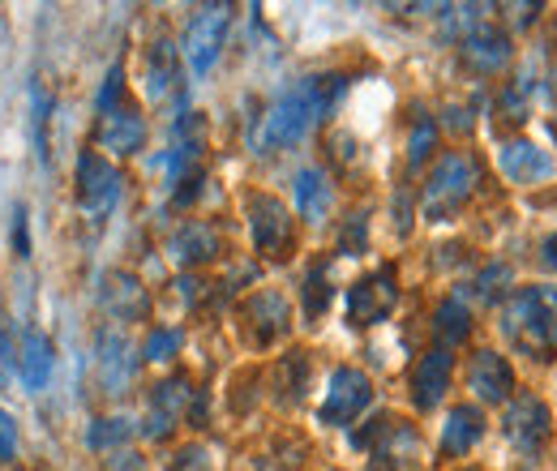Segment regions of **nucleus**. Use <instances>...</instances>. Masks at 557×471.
I'll return each instance as SVG.
<instances>
[{
	"label": "nucleus",
	"instance_id": "nucleus-33",
	"mask_svg": "<svg viewBox=\"0 0 557 471\" xmlns=\"http://www.w3.org/2000/svg\"><path fill=\"white\" fill-rule=\"evenodd\" d=\"M121 90H125V69L121 65H112L108 69V77H103V90H99V112L108 116V112H116V99H121Z\"/></svg>",
	"mask_w": 557,
	"mask_h": 471
},
{
	"label": "nucleus",
	"instance_id": "nucleus-16",
	"mask_svg": "<svg viewBox=\"0 0 557 471\" xmlns=\"http://www.w3.org/2000/svg\"><path fill=\"white\" fill-rule=\"evenodd\" d=\"M497 168H502L506 181H515V185H532V181H541V176L554 172V159H549L541 146L515 137V141H502V150H497Z\"/></svg>",
	"mask_w": 557,
	"mask_h": 471
},
{
	"label": "nucleus",
	"instance_id": "nucleus-23",
	"mask_svg": "<svg viewBox=\"0 0 557 471\" xmlns=\"http://www.w3.org/2000/svg\"><path fill=\"white\" fill-rule=\"evenodd\" d=\"M296 210H300V219H309V223L326 219V210H331V181H326L322 168L296 172Z\"/></svg>",
	"mask_w": 557,
	"mask_h": 471
},
{
	"label": "nucleus",
	"instance_id": "nucleus-43",
	"mask_svg": "<svg viewBox=\"0 0 557 471\" xmlns=\"http://www.w3.org/2000/svg\"><path fill=\"white\" fill-rule=\"evenodd\" d=\"M549 90H554V99H557V73H554V82H549Z\"/></svg>",
	"mask_w": 557,
	"mask_h": 471
},
{
	"label": "nucleus",
	"instance_id": "nucleus-5",
	"mask_svg": "<svg viewBox=\"0 0 557 471\" xmlns=\"http://www.w3.org/2000/svg\"><path fill=\"white\" fill-rule=\"evenodd\" d=\"M399 305V278L395 267L369 270L364 278H356L348 287V322L351 326H377L395 313Z\"/></svg>",
	"mask_w": 557,
	"mask_h": 471
},
{
	"label": "nucleus",
	"instance_id": "nucleus-37",
	"mask_svg": "<svg viewBox=\"0 0 557 471\" xmlns=\"http://www.w3.org/2000/svg\"><path fill=\"white\" fill-rule=\"evenodd\" d=\"M172 471H210V455L202 450V446H189V450L176 455Z\"/></svg>",
	"mask_w": 557,
	"mask_h": 471
},
{
	"label": "nucleus",
	"instance_id": "nucleus-20",
	"mask_svg": "<svg viewBox=\"0 0 557 471\" xmlns=\"http://www.w3.org/2000/svg\"><path fill=\"white\" fill-rule=\"evenodd\" d=\"M485 437V416L481 407L463 404V407H450L446 424H442V455L459 459V455H472V446Z\"/></svg>",
	"mask_w": 557,
	"mask_h": 471
},
{
	"label": "nucleus",
	"instance_id": "nucleus-31",
	"mask_svg": "<svg viewBox=\"0 0 557 471\" xmlns=\"http://www.w3.org/2000/svg\"><path fill=\"white\" fill-rule=\"evenodd\" d=\"M433 146H437V125H433L429 116H420L417 125H412V141H408V163L420 168V163L433 154Z\"/></svg>",
	"mask_w": 557,
	"mask_h": 471
},
{
	"label": "nucleus",
	"instance_id": "nucleus-3",
	"mask_svg": "<svg viewBox=\"0 0 557 471\" xmlns=\"http://www.w3.org/2000/svg\"><path fill=\"white\" fill-rule=\"evenodd\" d=\"M351 442L373 455L369 471H417L420 463V433L408 420H395V416L369 420V429H360Z\"/></svg>",
	"mask_w": 557,
	"mask_h": 471
},
{
	"label": "nucleus",
	"instance_id": "nucleus-21",
	"mask_svg": "<svg viewBox=\"0 0 557 471\" xmlns=\"http://www.w3.org/2000/svg\"><path fill=\"white\" fill-rule=\"evenodd\" d=\"M141 141H146V125L129 108H116L99 121V150H108V154H138Z\"/></svg>",
	"mask_w": 557,
	"mask_h": 471
},
{
	"label": "nucleus",
	"instance_id": "nucleus-4",
	"mask_svg": "<svg viewBox=\"0 0 557 471\" xmlns=\"http://www.w3.org/2000/svg\"><path fill=\"white\" fill-rule=\"evenodd\" d=\"M476 181H481L476 159H468V154H446V159H437V168H433V176H429V185H424V219H433V223L450 219L459 206L472 198Z\"/></svg>",
	"mask_w": 557,
	"mask_h": 471
},
{
	"label": "nucleus",
	"instance_id": "nucleus-17",
	"mask_svg": "<svg viewBox=\"0 0 557 471\" xmlns=\"http://www.w3.org/2000/svg\"><path fill=\"white\" fill-rule=\"evenodd\" d=\"M245 322H249V335L258 347L275 343L278 335H287L292 326V305L278 296V292H258L249 305H245Z\"/></svg>",
	"mask_w": 557,
	"mask_h": 471
},
{
	"label": "nucleus",
	"instance_id": "nucleus-2",
	"mask_svg": "<svg viewBox=\"0 0 557 471\" xmlns=\"http://www.w3.org/2000/svg\"><path fill=\"white\" fill-rule=\"evenodd\" d=\"M502 335L515 351L532 356V360H554L557 356V287L536 283V287H519L506 300L502 313Z\"/></svg>",
	"mask_w": 557,
	"mask_h": 471
},
{
	"label": "nucleus",
	"instance_id": "nucleus-41",
	"mask_svg": "<svg viewBox=\"0 0 557 471\" xmlns=\"http://www.w3.org/2000/svg\"><path fill=\"white\" fill-rule=\"evenodd\" d=\"M515 13H519V17H515V22H519V26H528V22H532V17H536V13H541V4H519V9H515Z\"/></svg>",
	"mask_w": 557,
	"mask_h": 471
},
{
	"label": "nucleus",
	"instance_id": "nucleus-7",
	"mask_svg": "<svg viewBox=\"0 0 557 471\" xmlns=\"http://www.w3.org/2000/svg\"><path fill=\"white\" fill-rule=\"evenodd\" d=\"M369 404H373L369 373H360V369H335L331 373V386H326V399L318 407V420L331 424V429H348Z\"/></svg>",
	"mask_w": 557,
	"mask_h": 471
},
{
	"label": "nucleus",
	"instance_id": "nucleus-28",
	"mask_svg": "<svg viewBox=\"0 0 557 471\" xmlns=\"http://www.w3.org/2000/svg\"><path fill=\"white\" fill-rule=\"evenodd\" d=\"M528 95H532L528 77L510 82V86L497 95V121H502V125H523V121H528Z\"/></svg>",
	"mask_w": 557,
	"mask_h": 471
},
{
	"label": "nucleus",
	"instance_id": "nucleus-10",
	"mask_svg": "<svg viewBox=\"0 0 557 471\" xmlns=\"http://www.w3.org/2000/svg\"><path fill=\"white\" fill-rule=\"evenodd\" d=\"M549 407L541 404L536 395H519L515 404L506 407V420H502V433H506V442L510 446H519L523 455H532V450H541L545 442H549Z\"/></svg>",
	"mask_w": 557,
	"mask_h": 471
},
{
	"label": "nucleus",
	"instance_id": "nucleus-35",
	"mask_svg": "<svg viewBox=\"0 0 557 471\" xmlns=\"http://www.w3.org/2000/svg\"><path fill=\"white\" fill-rule=\"evenodd\" d=\"M35 146H39V159L48 163V99H44V90H35Z\"/></svg>",
	"mask_w": 557,
	"mask_h": 471
},
{
	"label": "nucleus",
	"instance_id": "nucleus-38",
	"mask_svg": "<svg viewBox=\"0 0 557 471\" xmlns=\"http://www.w3.org/2000/svg\"><path fill=\"white\" fill-rule=\"evenodd\" d=\"M13 382V343H9V331H4V318H0V386Z\"/></svg>",
	"mask_w": 557,
	"mask_h": 471
},
{
	"label": "nucleus",
	"instance_id": "nucleus-11",
	"mask_svg": "<svg viewBox=\"0 0 557 471\" xmlns=\"http://www.w3.org/2000/svg\"><path fill=\"white\" fill-rule=\"evenodd\" d=\"M189 404H194L189 377H168V382H159V386L150 391V411H146L141 433L154 437V442H163V437L176 429V420L189 411Z\"/></svg>",
	"mask_w": 557,
	"mask_h": 471
},
{
	"label": "nucleus",
	"instance_id": "nucleus-13",
	"mask_svg": "<svg viewBox=\"0 0 557 471\" xmlns=\"http://www.w3.org/2000/svg\"><path fill=\"white\" fill-rule=\"evenodd\" d=\"M450 373H455V356H450V347H433V351H424L417 364V373H412V404L420 411H433V407L446 399V391H450Z\"/></svg>",
	"mask_w": 557,
	"mask_h": 471
},
{
	"label": "nucleus",
	"instance_id": "nucleus-14",
	"mask_svg": "<svg viewBox=\"0 0 557 471\" xmlns=\"http://www.w3.org/2000/svg\"><path fill=\"white\" fill-rule=\"evenodd\" d=\"M463 61L476 73H502V69L510 65V35L485 17L476 30L463 35Z\"/></svg>",
	"mask_w": 557,
	"mask_h": 471
},
{
	"label": "nucleus",
	"instance_id": "nucleus-25",
	"mask_svg": "<svg viewBox=\"0 0 557 471\" xmlns=\"http://www.w3.org/2000/svg\"><path fill=\"white\" fill-rule=\"evenodd\" d=\"M176 82V48L172 44H154L150 57H146V95L150 99H163Z\"/></svg>",
	"mask_w": 557,
	"mask_h": 471
},
{
	"label": "nucleus",
	"instance_id": "nucleus-27",
	"mask_svg": "<svg viewBox=\"0 0 557 471\" xmlns=\"http://www.w3.org/2000/svg\"><path fill=\"white\" fill-rule=\"evenodd\" d=\"M305 382H309V356L305 351H292V356H283V364H278V399L283 404H296L300 395H305Z\"/></svg>",
	"mask_w": 557,
	"mask_h": 471
},
{
	"label": "nucleus",
	"instance_id": "nucleus-15",
	"mask_svg": "<svg viewBox=\"0 0 557 471\" xmlns=\"http://www.w3.org/2000/svg\"><path fill=\"white\" fill-rule=\"evenodd\" d=\"M134 373H138V360H134L129 338L116 335V331H103L99 335V382L108 386V395H125Z\"/></svg>",
	"mask_w": 557,
	"mask_h": 471
},
{
	"label": "nucleus",
	"instance_id": "nucleus-12",
	"mask_svg": "<svg viewBox=\"0 0 557 471\" xmlns=\"http://www.w3.org/2000/svg\"><path fill=\"white\" fill-rule=\"evenodd\" d=\"M99 305L116 318V322H141L150 313V292L141 287L129 270H108L99 278Z\"/></svg>",
	"mask_w": 557,
	"mask_h": 471
},
{
	"label": "nucleus",
	"instance_id": "nucleus-18",
	"mask_svg": "<svg viewBox=\"0 0 557 471\" xmlns=\"http://www.w3.org/2000/svg\"><path fill=\"white\" fill-rule=\"evenodd\" d=\"M168 253H172L176 267H207V262H214V258L223 253V240H219V232H214L210 223L194 219V223H185V227L168 240Z\"/></svg>",
	"mask_w": 557,
	"mask_h": 471
},
{
	"label": "nucleus",
	"instance_id": "nucleus-42",
	"mask_svg": "<svg viewBox=\"0 0 557 471\" xmlns=\"http://www.w3.org/2000/svg\"><path fill=\"white\" fill-rule=\"evenodd\" d=\"M545 262H549V267L557 270V232L549 236V240H545Z\"/></svg>",
	"mask_w": 557,
	"mask_h": 471
},
{
	"label": "nucleus",
	"instance_id": "nucleus-9",
	"mask_svg": "<svg viewBox=\"0 0 557 471\" xmlns=\"http://www.w3.org/2000/svg\"><path fill=\"white\" fill-rule=\"evenodd\" d=\"M227 26H232V9L227 4H207V9H198L189 17V26H185V57H189L194 73H210V65L219 61Z\"/></svg>",
	"mask_w": 557,
	"mask_h": 471
},
{
	"label": "nucleus",
	"instance_id": "nucleus-8",
	"mask_svg": "<svg viewBox=\"0 0 557 471\" xmlns=\"http://www.w3.org/2000/svg\"><path fill=\"white\" fill-rule=\"evenodd\" d=\"M249 236H253V249L267 253V258H283L292 249V236H296V223H292V210L271 198V194H253L249 198Z\"/></svg>",
	"mask_w": 557,
	"mask_h": 471
},
{
	"label": "nucleus",
	"instance_id": "nucleus-34",
	"mask_svg": "<svg viewBox=\"0 0 557 471\" xmlns=\"http://www.w3.org/2000/svg\"><path fill=\"white\" fill-rule=\"evenodd\" d=\"M339 253H348V258L364 253V214H351L348 219V227L339 236Z\"/></svg>",
	"mask_w": 557,
	"mask_h": 471
},
{
	"label": "nucleus",
	"instance_id": "nucleus-39",
	"mask_svg": "<svg viewBox=\"0 0 557 471\" xmlns=\"http://www.w3.org/2000/svg\"><path fill=\"white\" fill-rule=\"evenodd\" d=\"M13 249H17V258L30 253V240H26V210H22V206H17V214H13Z\"/></svg>",
	"mask_w": 557,
	"mask_h": 471
},
{
	"label": "nucleus",
	"instance_id": "nucleus-26",
	"mask_svg": "<svg viewBox=\"0 0 557 471\" xmlns=\"http://www.w3.org/2000/svg\"><path fill=\"white\" fill-rule=\"evenodd\" d=\"M129 433H134V424H129L125 416H103V420H95V424L86 429V446H90V450H112V455H116V446H125Z\"/></svg>",
	"mask_w": 557,
	"mask_h": 471
},
{
	"label": "nucleus",
	"instance_id": "nucleus-6",
	"mask_svg": "<svg viewBox=\"0 0 557 471\" xmlns=\"http://www.w3.org/2000/svg\"><path fill=\"white\" fill-rule=\"evenodd\" d=\"M121 185H125V176L103 154L86 150L77 159V206L86 210L90 223H103L112 214V206L121 202Z\"/></svg>",
	"mask_w": 557,
	"mask_h": 471
},
{
	"label": "nucleus",
	"instance_id": "nucleus-1",
	"mask_svg": "<svg viewBox=\"0 0 557 471\" xmlns=\"http://www.w3.org/2000/svg\"><path fill=\"white\" fill-rule=\"evenodd\" d=\"M348 90L344 73H322V77H305L300 86H292L287 95H278L275 103L262 112L258 129H253V150L258 154H275L296 146L300 137L309 134Z\"/></svg>",
	"mask_w": 557,
	"mask_h": 471
},
{
	"label": "nucleus",
	"instance_id": "nucleus-22",
	"mask_svg": "<svg viewBox=\"0 0 557 471\" xmlns=\"http://www.w3.org/2000/svg\"><path fill=\"white\" fill-rule=\"evenodd\" d=\"M17 377L26 391H44L52 377V338L44 331H26L22 335V351H17Z\"/></svg>",
	"mask_w": 557,
	"mask_h": 471
},
{
	"label": "nucleus",
	"instance_id": "nucleus-36",
	"mask_svg": "<svg viewBox=\"0 0 557 471\" xmlns=\"http://www.w3.org/2000/svg\"><path fill=\"white\" fill-rule=\"evenodd\" d=\"M17 455V424H13V416L0 407V459H13Z\"/></svg>",
	"mask_w": 557,
	"mask_h": 471
},
{
	"label": "nucleus",
	"instance_id": "nucleus-30",
	"mask_svg": "<svg viewBox=\"0 0 557 471\" xmlns=\"http://www.w3.org/2000/svg\"><path fill=\"white\" fill-rule=\"evenodd\" d=\"M331 305V283H326V267H313L305 278V313L309 318H322Z\"/></svg>",
	"mask_w": 557,
	"mask_h": 471
},
{
	"label": "nucleus",
	"instance_id": "nucleus-24",
	"mask_svg": "<svg viewBox=\"0 0 557 471\" xmlns=\"http://www.w3.org/2000/svg\"><path fill=\"white\" fill-rule=\"evenodd\" d=\"M433 335L442 338V347H455V343H463V338L472 335V313H468V305H463L459 296H450V300L437 305V313H433Z\"/></svg>",
	"mask_w": 557,
	"mask_h": 471
},
{
	"label": "nucleus",
	"instance_id": "nucleus-40",
	"mask_svg": "<svg viewBox=\"0 0 557 471\" xmlns=\"http://www.w3.org/2000/svg\"><path fill=\"white\" fill-rule=\"evenodd\" d=\"M108 471H141V459L134 450H121V455H112V468Z\"/></svg>",
	"mask_w": 557,
	"mask_h": 471
},
{
	"label": "nucleus",
	"instance_id": "nucleus-19",
	"mask_svg": "<svg viewBox=\"0 0 557 471\" xmlns=\"http://www.w3.org/2000/svg\"><path fill=\"white\" fill-rule=\"evenodd\" d=\"M468 386L476 391L481 404H506L510 391H515V373L506 364V356L497 351H476L472 369H468Z\"/></svg>",
	"mask_w": 557,
	"mask_h": 471
},
{
	"label": "nucleus",
	"instance_id": "nucleus-32",
	"mask_svg": "<svg viewBox=\"0 0 557 471\" xmlns=\"http://www.w3.org/2000/svg\"><path fill=\"white\" fill-rule=\"evenodd\" d=\"M506 283H510V267H506V262H497V267H488L485 274L476 278V300H497Z\"/></svg>",
	"mask_w": 557,
	"mask_h": 471
},
{
	"label": "nucleus",
	"instance_id": "nucleus-29",
	"mask_svg": "<svg viewBox=\"0 0 557 471\" xmlns=\"http://www.w3.org/2000/svg\"><path fill=\"white\" fill-rule=\"evenodd\" d=\"M181 343H185V335H181V331L159 326V331H150V335H146L141 356H146V360H154V364H163V360H172V356L181 351Z\"/></svg>",
	"mask_w": 557,
	"mask_h": 471
}]
</instances>
